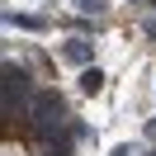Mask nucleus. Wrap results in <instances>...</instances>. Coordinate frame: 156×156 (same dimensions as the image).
<instances>
[{"label":"nucleus","mask_w":156,"mask_h":156,"mask_svg":"<svg viewBox=\"0 0 156 156\" xmlns=\"http://www.w3.org/2000/svg\"><path fill=\"white\" fill-rule=\"evenodd\" d=\"M29 118H33V128H38V133H57V128H62V99L52 95V90L33 95V104H29Z\"/></svg>","instance_id":"f257e3e1"},{"label":"nucleus","mask_w":156,"mask_h":156,"mask_svg":"<svg viewBox=\"0 0 156 156\" xmlns=\"http://www.w3.org/2000/svg\"><path fill=\"white\" fill-rule=\"evenodd\" d=\"M29 99V76L19 66H5V114H14V104Z\"/></svg>","instance_id":"f03ea898"},{"label":"nucleus","mask_w":156,"mask_h":156,"mask_svg":"<svg viewBox=\"0 0 156 156\" xmlns=\"http://www.w3.org/2000/svg\"><path fill=\"white\" fill-rule=\"evenodd\" d=\"M62 57H66V62H90V43H80V38H71L66 48H62Z\"/></svg>","instance_id":"7ed1b4c3"},{"label":"nucleus","mask_w":156,"mask_h":156,"mask_svg":"<svg viewBox=\"0 0 156 156\" xmlns=\"http://www.w3.org/2000/svg\"><path fill=\"white\" fill-rule=\"evenodd\" d=\"M99 85H104V76H99V71H85V76H80V90H85V95H95Z\"/></svg>","instance_id":"20e7f679"},{"label":"nucleus","mask_w":156,"mask_h":156,"mask_svg":"<svg viewBox=\"0 0 156 156\" xmlns=\"http://www.w3.org/2000/svg\"><path fill=\"white\" fill-rule=\"evenodd\" d=\"M114 156H133V147H114Z\"/></svg>","instance_id":"39448f33"},{"label":"nucleus","mask_w":156,"mask_h":156,"mask_svg":"<svg viewBox=\"0 0 156 156\" xmlns=\"http://www.w3.org/2000/svg\"><path fill=\"white\" fill-rule=\"evenodd\" d=\"M76 5H80V10H95V5H90V0H76Z\"/></svg>","instance_id":"423d86ee"}]
</instances>
